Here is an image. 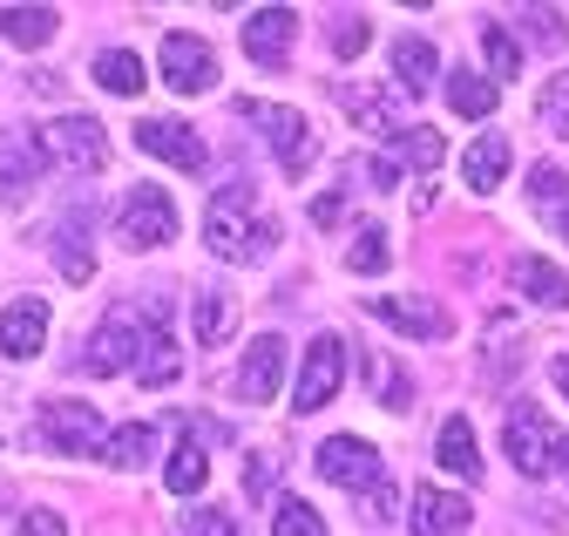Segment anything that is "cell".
Wrapping results in <instances>:
<instances>
[{
  "mask_svg": "<svg viewBox=\"0 0 569 536\" xmlns=\"http://www.w3.org/2000/svg\"><path fill=\"white\" fill-rule=\"evenodd\" d=\"M522 21H529L536 34H549V48H562V41H569V21H562V14H549V8H529Z\"/></svg>",
  "mask_w": 569,
  "mask_h": 536,
  "instance_id": "cell-38",
  "label": "cell"
},
{
  "mask_svg": "<svg viewBox=\"0 0 569 536\" xmlns=\"http://www.w3.org/2000/svg\"><path fill=\"white\" fill-rule=\"evenodd\" d=\"M136 360H142L136 326H129L122 312H109V319L96 326V340H89V374H122V367H136Z\"/></svg>",
  "mask_w": 569,
  "mask_h": 536,
  "instance_id": "cell-17",
  "label": "cell"
},
{
  "mask_svg": "<svg viewBox=\"0 0 569 536\" xmlns=\"http://www.w3.org/2000/svg\"><path fill=\"white\" fill-rule=\"evenodd\" d=\"M393 76H400L407 96H427V89H435V76H441L435 41H427V34H393Z\"/></svg>",
  "mask_w": 569,
  "mask_h": 536,
  "instance_id": "cell-18",
  "label": "cell"
},
{
  "mask_svg": "<svg viewBox=\"0 0 569 536\" xmlns=\"http://www.w3.org/2000/svg\"><path fill=\"white\" fill-rule=\"evenodd\" d=\"M96 82H102L109 96H142V61H136L129 48H102V54H96Z\"/></svg>",
  "mask_w": 569,
  "mask_h": 536,
  "instance_id": "cell-27",
  "label": "cell"
},
{
  "mask_svg": "<svg viewBox=\"0 0 569 536\" xmlns=\"http://www.w3.org/2000/svg\"><path fill=\"white\" fill-rule=\"evenodd\" d=\"M339 374H346V340L339 332H319L306 347V367H299V387H292V408L299 415H319L326 400L339 394Z\"/></svg>",
  "mask_w": 569,
  "mask_h": 536,
  "instance_id": "cell-7",
  "label": "cell"
},
{
  "mask_svg": "<svg viewBox=\"0 0 569 536\" xmlns=\"http://www.w3.org/2000/svg\"><path fill=\"white\" fill-rule=\"evenodd\" d=\"M516 286H522L536 306H549V312L569 306V279L556 272V265H542V258H516Z\"/></svg>",
  "mask_w": 569,
  "mask_h": 536,
  "instance_id": "cell-24",
  "label": "cell"
},
{
  "mask_svg": "<svg viewBox=\"0 0 569 536\" xmlns=\"http://www.w3.org/2000/svg\"><path fill=\"white\" fill-rule=\"evenodd\" d=\"M163 489H170V496H197V489H203V448H197V435H183V441L170 448V461H163Z\"/></svg>",
  "mask_w": 569,
  "mask_h": 536,
  "instance_id": "cell-25",
  "label": "cell"
},
{
  "mask_svg": "<svg viewBox=\"0 0 569 536\" xmlns=\"http://www.w3.org/2000/svg\"><path fill=\"white\" fill-rule=\"evenodd\" d=\"M502 448H509V461H516V476H549V468H556V428L542 421L536 400H516V408H509Z\"/></svg>",
  "mask_w": 569,
  "mask_h": 536,
  "instance_id": "cell-4",
  "label": "cell"
},
{
  "mask_svg": "<svg viewBox=\"0 0 569 536\" xmlns=\"http://www.w3.org/2000/svg\"><path fill=\"white\" fill-rule=\"evenodd\" d=\"M542 129H556V137L569 143V69L542 89Z\"/></svg>",
  "mask_w": 569,
  "mask_h": 536,
  "instance_id": "cell-35",
  "label": "cell"
},
{
  "mask_svg": "<svg viewBox=\"0 0 569 536\" xmlns=\"http://www.w3.org/2000/svg\"><path fill=\"white\" fill-rule=\"evenodd\" d=\"M346 265H352V272H387V231L367 225L360 238H352V258H346Z\"/></svg>",
  "mask_w": 569,
  "mask_h": 536,
  "instance_id": "cell-34",
  "label": "cell"
},
{
  "mask_svg": "<svg viewBox=\"0 0 569 536\" xmlns=\"http://www.w3.org/2000/svg\"><path fill=\"white\" fill-rule=\"evenodd\" d=\"M136 150H150L157 163H177V170H203L210 163L203 137H197L190 122H170V116H142L136 122Z\"/></svg>",
  "mask_w": 569,
  "mask_h": 536,
  "instance_id": "cell-9",
  "label": "cell"
},
{
  "mask_svg": "<svg viewBox=\"0 0 569 536\" xmlns=\"http://www.w3.org/2000/svg\"><path fill=\"white\" fill-rule=\"evenodd\" d=\"M339 211H346V197H339V190L312 197V225H339Z\"/></svg>",
  "mask_w": 569,
  "mask_h": 536,
  "instance_id": "cell-42",
  "label": "cell"
},
{
  "mask_svg": "<svg viewBox=\"0 0 569 536\" xmlns=\"http://www.w3.org/2000/svg\"><path fill=\"white\" fill-rule=\"evenodd\" d=\"M339 102H346V116L360 122V129H387V137H393V102H387L380 89H367V82H352V89H339Z\"/></svg>",
  "mask_w": 569,
  "mask_h": 536,
  "instance_id": "cell-29",
  "label": "cell"
},
{
  "mask_svg": "<svg viewBox=\"0 0 569 536\" xmlns=\"http://www.w3.org/2000/svg\"><path fill=\"white\" fill-rule=\"evenodd\" d=\"M41 143H48V157L68 163V170H102V163H109V129H102L96 116H54V122L41 129Z\"/></svg>",
  "mask_w": 569,
  "mask_h": 536,
  "instance_id": "cell-6",
  "label": "cell"
},
{
  "mask_svg": "<svg viewBox=\"0 0 569 536\" xmlns=\"http://www.w3.org/2000/svg\"><path fill=\"white\" fill-rule=\"evenodd\" d=\"M54 265H61V279H68V286H89V279H96V258H89L82 231H61V258H54Z\"/></svg>",
  "mask_w": 569,
  "mask_h": 536,
  "instance_id": "cell-32",
  "label": "cell"
},
{
  "mask_svg": "<svg viewBox=\"0 0 569 536\" xmlns=\"http://www.w3.org/2000/svg\"><path fill=\"white\" fill-rule=\"evenodd\" d=\"M244 116L271 137V150H278L284 177H306V170L319 163V137L306 129V116H299V109H284V102H244Z\"/></svg>",
  "mask_w": 569,
  "mask_h": 536,
  "instance_id": "cell-3",
  "label": "cell"
},
{
  "mask_svg": "<svg viewBox=\"0 0 569 536\" xmlns=\"http://www.w3.org/2000/svg\"><path fill=\"white\" fill-rule=\"evenodd\" d=\"M142 455H150V428H142V421L109 428V435H102V448H96V461H109V468H136Z\"/></svg>",
  "mask_w": 569,
  "mask_h": 536,
  "instance_id": "cell-30",
  "label": "cell"
},
{
  "mask_svg": "<svg viewBox=\"0 0 569 536\" xmlns=\"http://www.w3.org/2000/svg\"><path fill=\"white\" fill-rule=\"evenodd\" d=\"M14 536H68V523H61V516H54V509H28V516H21V529H14Z\"/></svg>",
  "mask_w": 569,
  "mask_h": 536,
  "instance_id": "cell-39",
  "label": "cell"
},
{
  "mask_svg": "<svg viewBox=\"0 0 569 536\" xmlns=\"http://www.w3.org/2000/svg\"><path fill=\"white\" fill-rule=\"evenodd\" d=\"M413 523H420V536H461V529L475 523V509H468V496L420 489V496H413Z\"/></svg>",
  "mask_w": 569,
  "mask_h": 536,
  "instance_id": "cell-19",
  "label": "cell"
},
{
  "mask_svg": "<svg viewBox=\"0 0 569 536\" xmlns=\"http://www.w3.org/2000/svg\"><path fill=\"white\" fill-rule=\"evenodd\" d=\"M393 143H400V157H407L413 170H435V163H441V150H448V143L435 137V129H400Z\"/></svg>",
  "mask_w": 569,
  "mask_h": 536,
  "instance_id": "cell-33",
  "label": "cell"
},
{
  "mask_svg": "<svg viewBox=\"0 0 569 536\" xmlns=\"http://www.w3.org/2000/svg\"><path fill=\"white\" fill-rule=\"evenodd\" d=\"M319 476H326L332 489H360V496H373L380 476H387V461H380V448L360 441V435H332V441H319Z\"/></svg>",
  "mask_w": 569,
  "mask_h": 536,
  "instance_id": "cell-5",
  "label": "cell"
},
{
  "mask_svg": "<svg viewBox=\"0 0 569 536\" xmlns=\"http://www.w3.org/2000/svg\"><path fill=\"white\" fill-rule=\"evenodd\" d=\"M367 312L393 332H407V340H448L455 319L435 306V299H367Z\"/></svg>",
  "mask_w": 569,
  "mask_h": 536,
  "instance_id": "cell-11",
  "label": "cell"
},
{
  "mask_svg": "<svg viewBox=\"0 0 569 536\" xmlns=\"http://www.w3.org/2000/svg\"><path fill=\"white\" fill-rule=\"evenodd\" d=\"M481 54H488L495 82H516V76H522V48H516V34H509L502 21H481Z\"/></svg>",
  "mask_w": 569,
  "mask_h": 536,
  "instance_id": "cell-28",
  "label": "cell"
},
{
  "mask_svg": "<svg viewBox=\"0 0 569 536\" xmlns=\"http://www.w3.org/2000/svg\"><path fill=\"white\" fill-rule=\"evenodd\" d=\"M495 102H502V89H495L488 76H475V69H448V109H455V116H488Z\"/></svg>",
  "mask_w": 569,
  "mask_h": 536,
  "instance_id": "cell-23",
  "label": "cell"
},
{
  "mask_svg": "<svg viewBox=\"0 0 569 536\" xmlns=\"http://www.w3.org/2000/svg\"><path fill=\"white\" fill-rule=\"evenodd\" d=\"M190 536H238V523H231L224 509H197V516H190Z\"/></svg>",
  "mask_w": 569,
  "mask_h": 536,
  "instance_id": "cell-40",
  "label": "cell"
},
{
  "mask_svg": "<svg viewBox=\"0 0 569 536\" xmlns=\"http://www.w3.org/2000/svg\"><path fill=\"white\" fill-rule=\"evenodd\" d=\"M509 170H516L509 137H475V143H468V157H461V177H468V190H475V197H495Z\"/></svg>",
  "mask_w": 569,
  "mask_h": 536,
  "instance_id": "cell-16",
  "label": "cell"
},
{
  "mask_svg": "<svg viewBox=\"0 0 569 536\" xmlns=\"http://www.w3.org/2000/svg\"><path fill=\"white\" fill-rule=\"evenodd\" d=\"M284 387V340L278 332H258L244 347V367H238V400H271Z\"/></svg>",
  "mask_w": 569,
  "mask_h": 536,
  "instance_id": "cell-13",
  "label": "cell"
},
{
  "mask_svg": "<svg viewBox=\"0 0 569 536\" xmlns=\"http://www.w3.org/2000/svg\"><path fill=\"white\" fill-rule=\"evenodd\" d=\"M549 374H556V387L569 394V354H556V367H549Z\"/></svg>",
  "mask_w": 569,
  "mask_h": 536,
  "instance_id": "cell-44",
  "label": "cell"
},
{
  "mask_svg": "<svg viewBox=\"0 0 569 536\" xmlns=\"http://www.w3.org/2000/svg\"><path fill=\"white\" fill-rule=\"evenodd\" d=\"M271 536H326V516L312 503H299V496H284L271 509Z\"/></svg>",
  "mask_w": 569,
  "mask_h": 536,
  "instance_id": "cell-31",
  "label": "cell"
},
{
  "mask_svg": "<svg viewBox=\"0 0 569 536\" xmlns=\"http://www.w3.org/2000/svg\"><path fill=\"white\" fill-rule=\"evenodd\" d=\"M116 238H122L129 251H157V245H170V238H177V205H170V190L136 183V190L122 197V211H116Z\"/></svg>",
  "mask_w": 569,
  "mask_h": 536,
  "instance_id": "cell-2",
  "label": "cell"
},
{
  "mask_svg": "<svg viewBox=\"0 0 569 536\" xmlns=\"http://www.w3.org/2000/svg\"><path fill=\"white\" fill-rule=\"evenodd\" d=\"M292 34H299V14H292V8H258V14L244 21V54L258 61V69H284Z\"/></svg>",
  "mask_w": 569,
  "mask_h": 536,
  "instance_id": "cell-12",
  "label": "cell"
},
{
  "mask_svg": "<svg viewBox=\"0 0 569 536\" xmlns=\"http://www.w3.org/2000/svg\"><path fill=\"white\" fill-rule=\"evenodd\" d=\"M373 183L393 190V183H400V163H393V157H373Z\"/></svg>",
  "mask_w": 569,
  "mask_h": 536,
  "instance_id": "cell-43",
  "label": "cell"
},
{
  "mask_svg": "<svg viewBox=\"0 0 569 536\" xmlns=\"http://www.w3.org/2000/svg\"><path fill=\"white\" fill-rule=\"evenodd\" d=\"M41 347H48V306L41 299H14L8 312H0V354L34 360Z\"/></svg>",
  "mask_w": 569,
  "mask_h": 536,
  "instance_id": "cell-15",
  "label": "cell"
},
{
  "mask_svg": "<svg viewBox=\"0 0 569 536\" xmlns=\"http://www.w3.org/2000/svg\"><path fill=\"white\" fill-rule=\"evenodd\" d=\"M177 374H183V354H177V340H170V319L150 312V347H142V360H136V380H142V387H170Z\"/></svg>",
  "mask_w": 569,
  "mask_h": 536,
  "instance_id": "cell-20",
  "label": "cell"
},
{
  "mask_svg": "<svg viewBox=\"0 0 569 536\" xmlns=\"http://www.w3.org/2000/svg\"><path fill=\"white\" fill-rule=\"evenodd\" d=\"M102 415L89 408V400H48L41 408V441L61 448V455H96L102 448Z\"/></svg>",
  "mask_w": 569,
  "mask_h": 536,
  "instance_id": "cell-8",
  "label": "cell"
},
{
  "mask_svg": "<svg viewBox=\"0 0 569 536\" xmlns=\"http://www.w3.org/2000/svg\"><path fill=\"white\" fill-rule=\"evenodd\" d=\"M203 245L218 251V258H271V245H278V218H258L244 177L218 190V205H210V218H203Z\"/></svg>",
  "mask_w": 569,
  "mask_h": 536,
  "instance_id": "cell-1",
  "label": "cell"
},
{
  "mask_svg": "<svg viewBox=\"0 0 569 536\" xmlns=\"http://www.w3.org/2000/svg\"><path fill=\"white\" fill-rule=\"evenodd\" d=\"M435 461L448 468V476H481V448H475V421H468V415H448V421H441Z\"/></svg>",
  "mask_w": 569,
  "mask_h": 536,
  "instance_id": "cell-21",
  "label": "cell"
},
{
  "mask_svg": "<svg viewBox=\"0 0 569 536\" xmlns=\"http://www.w3.org/2000/svg\"><path fill=\"white\" fill-rule=\"evenodd\" d=\"M231 326H238V306H231L218 286L197 292V340H203V347H224V340H231Z\"/></svg>",
  "mask_w": 569,
  "mask_h": 536,
  "instance_id": "cell-26",
  "label": "cell"
},
{
  "mask_svg": "<svg viewBox=\"0 0 569 536\" xmlns=\"http://www.w3.org/2000/svg\"><path fill=\"white\" fill-rule=\"evenodd\" d=\"M562 461H569V448H562Z\"/></svg>",
  "mask_w": 569,
  "mask_h": 536,
  "instance_id": "cell-46",
  "label": "cell"
},
{
  "mask_svg": "<svg viewBox=\"0 0 569 536\" xmlns=\"http://www.w3.org/2000/svg\"><path fill=\"white\" fill-rule=\"evenodd\" d=\"M373 394L387 400V408H407V400H413V387H407L400 374H380V380H373Z\"/></svg>",
  "mask_w": 569,
  "mask_h": 536,
  "instance_id": "cell-41",
  "label": "cell"
},
{
  "mask_svg": "<svg viewBox=\"0 0 569 536\" xmlns=\"http://www.w3.org/2000/svg\"><path fill=\"white\" fill-rule=\"evenodd\" d=\"M163 82L177 96H203L210 82H218V54L203 48V34H163Z\"/></svg>",
  "mask_w": 569,
  "mask_h": 536,
  "instance_id": "cell-10",
  "label": "cell"
},
{
  "mask_svg": "<svg viewBox=\"0 0 569 536\" xmlns=\"http://www.w3.org/2000/svg\"><path fill=\"white\" fill-rule=\"evenodd\" d=\"M360 48H367V14H332V54L352 61Z\"/></svg>",
  "mask_w": 569,
  "mask_h": 536,
  "instance_id": "cell-36",
  "label": "cell"
},
{
  "mask_svg": "<svg viewBox=\"0 0 569 536\" xmlns=\"http://www.w3.org/2000/svg\"><path fill=\"white\" fill-rule=\"evenodd\" d=\"M41 163H48V150H41L34 129H0V190L8 197H21L41 177Z\"/></svg>",
  "mask_w": 569,
  "mask_h": 536,
  "instance_id": "cell-14",
  "label": "cell"
},
{
  "mask_svg": "<svg viewBox=\"0 0 569 536\" xmlns=\"http://www.w3.org/2000/svg\"><path fill=\"white\" fill-rule=\"evenodd\" d=\"M556 218H562V231H569V205H562V211H556Z\"/></svg>",
  "mask_w": 569,
  "mask_h": 536,
  "instance_id": "cell-45",
  "label": "cell"
},
{
  "mask_svg": "<svg viewBox=\"0 0 569 536\" xmlns=\"http://www.w3.org/2000/svg\"><path fill=\"white\" fill-rule=\"evenodd\" d=\"M529 190H536V205H542V211H562V205H569V177H562L556 163H542V170L529 177Z\"/></svg>",
  "mask_w": 569,
  "mask_h": 536,
  "instance_id": "cell-37",
  "label": "cell"
},
{
  "mask_svg": "<svg viewBox=\"0 0 569 536\" xmlns=\"http://www.w3.org/2000/svg\"><path fill=\"white\" fill-rule=\"evenodd\" d=\"M0 34L14 48H48L61 34V14L54 8H0Z\"/></svg>",
  "mask_w": 569,
  "mask_h": 536,
  "instance_id": "cell-22",
  "label": "cell"
}]
</instances>
